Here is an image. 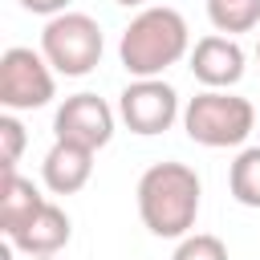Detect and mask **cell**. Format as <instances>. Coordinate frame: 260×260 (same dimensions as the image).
Masks as SVG:
<instances>
[{
  "label": "cell",
  "mask_w": 260,
  "mask_h": 260,
  "mask_svg": "<svg viewBox=\"0 0 260 260\" xmlns=\"http://www.w3.org/2000/svg\"><path fill=\"white\" fill-rule=\"evenodd\" d=\"M53 65L45 53H32L24 45L4 49L0 57V106L4 110H41L53 102Z\"/></svg>",
  "instance_id": "5b68a950"
},
{
  "label": "cell",
  "mask_w": 260,
  "mask_h": 260,
  "mask_svg": "<svg viewBox=\"0 0 260 260\" xmlns=\"http://www.w3.org/2000/svg\"><path fill=\"white\" fill-rule=\"evenodd\" d=\"M114 4H122V8H138V4H146V0H114Z\"/></svg>",
  "instance_id": "e0dca14e"
},
{
  "label": "cell",
  "mask_w": 260,
  "mask_h": 260,
  "mask_svg": "<svg viewBox=\"0 0 260 260\" xmlns=\"http://www.w3.org/2000/svg\"><path fill=\"white\" fill-rule=\"evenodd\" d=\"M65 4L69 0H20V8H28L37 16H57V12H65Z\"/></svg>",
  "instance_id": "2e32d148"
},
{
  "label": "cell",
  "mask_w": 260,
  "mask_h": 260,
  "mask_svg": "<svg viewBox=\"0 0 260 260\" xmlns=\"http://www.w3.org/2000/svg\"><path fill=\"white\" fill-rule=\"evenodd\" d=\"M118 114L134 134L150 138V134L171 130V122L179 118V93L162 77H134L118 98Z\"/></svg>",
  "instance_id": "8992f818"
},
{
  "label": "cell",
  "mask_w": 260,
  "mask_h": 260,
  "mask_svg": "<svg viewBox=\"0 0 260 260\" xmlns=\"http://www.w3.org/2000/svg\"><path fill=\"white\" fill-rule=\"evenodd\" d=\"M256 126V110L248 98L228 93V89H203L187 102L183 110V130L191 142L223 150V146H240Z\"/></svg>",
  "instance_id": "3957f363"
},
{
  "label": "cell",
  "mask_w": 260,
  "mask_h": 260,
  "mask_svg": "<svg viewBox=\"0 0 260 260\" xmlns=\"http://www.w3.org/2000/svg\"><path fill=\"white\" fill-rule=\"evenodd\" d=\"M256 57H260V45H256Z\"/></svg>",
  "instance_id": "d6986e66"
},
{
  "label": "cell",
  "mask_w": 260,
  "mask_h": 260,
  "mask_svg": "<svg viewBox=\"0 0 260 260\" xmlns=\"http://www.w3.org/2000/svg\"><path fill=\"white\" fill-rule=\"evenodd\" d=\"M28 260H57V256H28Z\"/></svg>",
  "instance_id": "ac0fdd59"
},
{
  "label": "cell",
  "mask_w": 260,
  "mask_h": 260,
  "mask_svg": "<svg viewBox=\"0 0 260 260\" xmlns=\"http://www.w3.org/2000/svg\"><path fill=\"white\" fill-rule=\"evenodd\" d=\"M191 73L207 89H232L244 77V49L232 37H203L191 49Z\"/></svg>",
  "instance_id": "ba28073f"
},
{
  "label": "cell",
  "mask_w": 260,
  "mask_h": 260,
  "mask_svg": "<svg viewBox=\"0 0 260 260\" xmlns=\"http://www.w3.org/2000/svg\"><path fill=\"white\" fill-rule=\"evenodd\" d=\"M207 16L219 32H252L260 24V0H207Z\"/></svg>",
  "instance_id": "7c38bea8"
},
{
  "label": "cell",
  "mask_w": 260,
  "mask_h": 260,
  "mask_svg": "<svg viewBox=\"0 0 260 260\" xmlns=\"http://www.w3.org/2000/svg\"><path fill=\"white\" fill-rule=\"evenodd\" d=\"M69 236H73L69 215H65L57 203L45 199V207H41L24 228H16V232L8 236V244L20 248L24 256H57V252L69 244Z\"/></svg>",
  "instance_id": "9c48e42d"
},
{
  "label": "cell",
  "mask_w": 260,
  "mask_h": 260,
  "mask_svg": "<svg viewBox=\"0 0 260 260\" xmlns=\"http://www.w3.org/2000/svg\"><path fill=\"white\" fill-rule=\"evenodd\" d=\"M0 167L4 171H16V162H20V150H24V126L12 118V114H4L0 118Z\"/></svg>",
  "instance_id": "9a60e30c"
},
{
  "label": "cell",
  "mask_w": 260,
  "mask_h": 260,
  "mask_svg": "<svg viewBox=\"0 0 260 260\" xmlns=\"http://www.w3.org/2000/svg\"><path fill=\"white\" fill-rule=\"evenodd\" d=\"M41 175H45V187L53 195H77L93 175V150L57 138L53 150L45 154V162H41Z\"/></svg>",
  "instance_id": "30bf717a"
},
{
  "label": "cell",
  "mask_w": 260,
  "mask_h": 260,
  "mask_svg": "<svg viewBox=\"0 0 260 260\" xmlns=\"http://www.w3.org/2000/svg\"><path fill=\"white\" fill-rule=\"evenodd\" d=\"M41 207H45V195L32 187V179H20L16 171H4V179H0V228H4V236L24 228Z\"/></svg>",
  "instance_id": "8fae6325"
},
{
  "label": "cell",
  "mask_w": 260,
  "mask_h": 260,
  "mask_svg": "<svg viewBox=\"0 0 260 260\" xmlns=\"http://www.w3.org/2000/svg\"><path fill=\"white\" fill-rule=\"evenodd\" d=\"M53 134L61 142H77V146L102 150L114 138V110L98 93H73V98L61 102V110L53 118Z\"/></svg>",
  "instance_id": "52a82bcc"
},
{
  "label": "cell",
  "mask_w": 260,
  "mask_h": 260,
  "mask_svg": "<svg viewBox=\"0 0 260 260\" xmlns=\"http://www.w3.org/2000/svg\"><path fill=\"white\" fill-rule=\"evenodd\" d=\"M187 45H191V28L183 12L158 4V8H142L126 24L118 41V57L130 77H162L175 61L187 57Z\"/></svg>",
  "instance_id": "7a4b0ae2"
},
{
  "label": "cell",
  "mask_w": 260,
  "mask_h": 260,
  "mask_svg": "<svg viewBox=\"0 0 260 260\" xmlns=\"http://www.w3.org/2000/svg\"><path fill=\"white\" fill-rule=\"evenodd\" d=\"M199 175L187 162H154L138 179V215L150 236L183 240L199 215Z\"/></svg>",
  "instance_id": "6da1fadb"
},
{
  "label": "cell",
  "mask_w": 260,
  "mask_h": 260,
  "mask_svg": "<svg viewBox=\"0 0 260 260\" xmlns=\"http://www.w3.org/2000/svg\"><path fill=\"white\" fill-rule=\"evenodd\" d=\"M102 49H106L102 28H98V20L85 16V12H57V16H49V24H45V32H41V53H45V61H49L57 73H65V77H85V73H93L98 61H102Z\"/></svg>",
  "instance_id": "277c9868"
},
{
  "label": "cell",
  "mask_w": 260,
  "mask_h": 260,
  "mask_svg": "<svg viewBox=\"0 0 260 260\" xmlns=\"http://www.w3.org/2000/svg\"><path fill=\"white\" fill-rule=\"evenodd\" d=\"M171 260H228V244L219 236H211V232H195V236L187 232Z\"/></svg>",
  "instance_id": "5bb4252c"
},
{
  "label": "cell",
  "mask_w": 260,
  "mask_h": 260,
  "mask_svg": "<svg viewBox=\"0 0 260 260\" xmlns=\"http://www.w3.org/2000/svg\"><path fill=\"white\" fill-rule=\"evenodd\" d=\"M232 195L244 207H260V146H248L232 162Z\"/></svg>",
  "instance_id": "4fadbf2b"
}]
</instances>
